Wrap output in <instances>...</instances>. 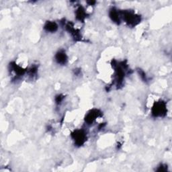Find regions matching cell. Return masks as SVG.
Masks as SVG:
<instances>
[{"instance_id": "obj_1", "label": "cell", "mask_w": 172, "mask_h": 172, "mask_svg": "<svg viewBox=\"0 0 172 172\" xmlns=\"http://www.w3.org/2000/svg\"><path fill=\"white\" fill-rule=\"evenodd\" d=\"M123 19L129 26L134 27L141 22V17L130 11H124L122 13Z\"/></svg>"}, {"instance_id": "obj_2", "label": "cell", "mask_w": 172, "mask_h": 172, "mask_svg": "<svg viewBox=\"0 0 172 172\" xmlns=\"http://www.w3.org/2000/svg\"><path fill=\"white\" fill-rule=\"evenodd\" d=\"M167 112L166 104L164 102L160 101L155 102L152 108V115L154 117L164 116Z\"/></svg>"}, {"instance_id": "obj_3", "label": "cell", "mask_w": 172, "mask_h": 172, "mask_svg": "<svg viewBox=\"0 0 172 172\" xmlns=\"http://www.w3.org/2000/svg\"><path fill=\"white\" fill-rule=\"evenodd\" d=\"M71 137L75 141L77 146H81L86 141V134L83 130H76L71 134Z\"/></svg>"}, {"instance_id": "obj_4", "label": "cell", "mask_w": 172, "mask_h": 172, "mask_svg": "<svg viewBox=\"0 0 172 172\" xmlns=\"http://www.w3.org/2000/svg\"><path fill=\"white\" fill-rule=\"evenodd\" d=\"M100 115V112L98 110L93 109L91 111L89 112L88 114L85 116V122L88 124H92V122L95 120L96 118Z\"/></svg>"}, {"instance_id": "obj_5", "label": "cell", "mask_w": 172, "mask_h": 172, "mask_svg": "<svg viewBox=\"0 0 172 172\" xmlns=\"http://www.w3.org/2000/svg\"><path fill=\"white\" fill-rule=\"evenodd\" d=\"M55 59L57 62L60 65H65L67 63V56L63 51H60L56 54Z\"/></svg>"}, {"instance_id": "obj_6", "label": "cell", "mask_w": 172, "mask_h": 172, "mask_svg": "<svg viewBox=\"0 0 172 172\" xmlns=\"http://www.w3.org/2000/svg\"><path fill=\"white\" fill-rule=\"evenodd\" d=\"M110 17L112 19L113 22L116 24H120V16L119 12L116 9H112L110 11Z\"/></svg>"}, {"instance_id": "obj_7", "label": "cell", "mask_w": 172, "mask_h": 172, "mask_svg": "<svg viewBox=\"0 0 172 172\" xmlns=\"http://www.w3.org/2000/svg\"><path fill=\"white\" fill-rule=\"evenodd\" d=\"M10 66L11 70L13 71L16 74H17L18 76L23 75L24 74V73H25V70H24V69L18 66V65H16L15 63H11Z\"/></svg>"}, {"instance_id": "obj_8", "label": "cell", "mask_w": 172, "mask_h": 172, "mask_svg": "<svg viewBox=\"0 0 172 172\" xmlns=\"http://www.w3.org/2000/svg\"><path fill=\"white\" fill-rule=\"evenodd\" d=\"M44 30L49 32H55L57 31L58 26L54 22H47L44 26Z\"/></svg>"}, {"instance_id": "obj_9", "label": "cell", "mask_w": 172, "mask_h": 172, "mask_svg": "<svg viewBox=\"0 0 172 172\" xmlns=\"http://www.w3.org/2000/svg\"><path fill=\"white\" fill-rule=\"evenodd\" d=\"M86 17V13L83 7H79L76 11V18L80 21H84Z\"/></svg>"}, {"instance_id": "obj_10", "label": "cell", "mask_w": 172, "mask_h": 172, "mask_svg": "<svg viewBox=\"0 0 172 172\" xmlns=\"http://www.w3.org/2000/svg\"><path fill=\"white\" fill-rule=\"evenodd\" d=\"M63 96L62 95H59L56 97L55 102L57 104H59L61 103V102L63 101Z\"/></svg>"}, {"instance_id": "obj_11", "label": "cell", "mask_w": 172, "mask_h": 172, "mask_svg": "<svg viewBox=\"0 0 172 172\" xmlns=\"http://www.w3.org/2000/svg\"><path fill=\"white\" fill-rule=\"evenodd\" d=\"M139 75H141V78L144 80V81H147V77H146V75H145V73L143 72V71H139Z\"/></svg>"}, {"instance_id": "obj_12", "label": "cell", "mask_w": 172, "mask_h": 172, "mask_svg": "<svg viewBox=\"0 0 172 172\" xmlns=\"http://www.w3.org/2000/svg\"><path fill=\"white\" fill-rule=\"evenodd\" d=\"M167 167H166V166H163V165H161L160 167H159V168L157 169L158 171H165L167 170Z\"/></svg>"}]
</instances>
